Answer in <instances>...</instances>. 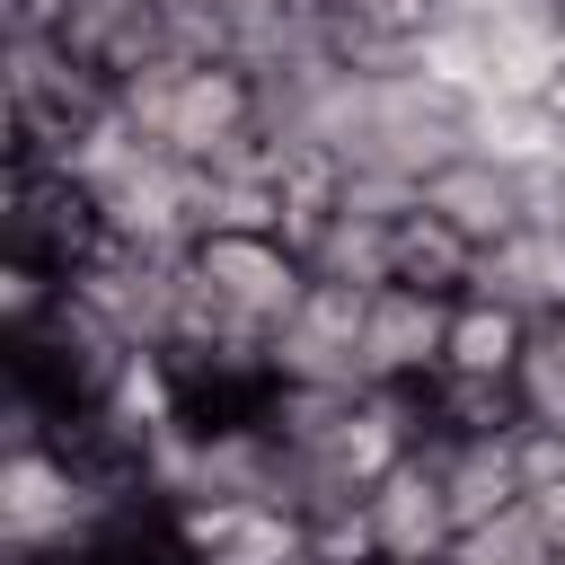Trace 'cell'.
I'll list each match as a JSON object with an SVG mask.
<instances>
[{
    "mask_svg": "<svg viewBox=\"0 0 565 565\" xmlns=\"http://www.w3.org/2000/svg\"><path fill=\"white\" fill-rule=\"evenodd\" d=\"M106 247H115L106 203L88 194V177H79L71 159H26V168H9V194H0V256L53 265L62 282H79Z\"/></svg>",
    "mask_w": 565,
    "mask_h": 565,
    "instance_id": "1",
    "label": "cell"
},
{
    "mask_svg": "<svg viewBox=\"0 0 565 565\" xmlns=\"http://www.w3.org/2000/svg\"><path fill=\"white\" fill-rule=\"evenodd\" d=\"M450 309L459 300H424L406 282L371 291V318H362V371H371V388H424V380H441Z\"/></svg>",
    "mask_w": 565,
    "mask_h": 565,
    "instance_id": "6",
    "label": "cell"
},
{
    "mask_svg": "<svg viewBox=\"0 0 565 565\" xmlns=\"http://www.w3.org/2000/svg\"><path fill=\"white\" fill-rule=\"evenodd\" d=\"M388 238H397V221H380V212H335L300 256H309V274H318V282L388 291Z\"/></svg>",
    "mask_w": 565,
    "mask_h": 565,
    "instance_id": "11",
    "label": "cell"
},
{
    "mask_svg": "<svg viewBox=\"0 0 565 565\" xmlns=\"http://www.w3.org/2000/svg\"><path fill=\"white\" fill-rule=\"evenodd\" d=\"M362 512H371V547L388 565H441L459 547V521H450V494H441L433 450H406L397 468H380L371 494H362Z\"/></svg>",
    "mask_w": 565,
    "mask_h": 565,
    "instance_id": "4",
    "label": "cell"
},
{
    "mask_svg": "<svg viewBox=\"0 0 565 565\" xmlns=\"http://www.w3.org/2000/svg\"><path fill=\"white\" fill-rule=\"evenodd\" d=\"M388 282H406V291H424V300H468V291H477V247L415 203V212L397 221V238H388Z\"/></svg>",
    "mask_w": 565,
    "mask_h": 565,
    "instance_id": "10",
    "label": "cell"
},
{
    "mask_svg": "<svg viewBox=\"0 0 565 565\" xmlns=\"http://www.w3.org/2000/svg\"><path fill=\"white\" fill-rule=\"evenodd\" d=\"M530 194H539V230L565 238V150L556 159H530Z\"/></svg>",
    "mask_w": 565,
    "mask_h": 565,
    "instance_id": "14",
    "label": "cell"
},
{
    "mask_svg": "<svg viewBox=\"0 0 565 565\" xmlns=\"http://www.w3.org/2000/svg\"><path fill=\"white\" fill-rule=\"evenodd\" d=\"M168 9H194V18H247V0H168Z\"/></svg>",
    "mask_w": 565,
    "mask_h": 565,
    "instance_id": "18",
    "label": "cell"
},
{
    "mask_svg": "<svg viewBox=\"0 0 565 565\" xmlns=\"http://www.w3.org/2000/svg\"><path fill=\"white\" fill-rule=\"evenodd\" d=\"M433 468H441V494H450V521H459V539H468L477 521H494V512L530 503L512 433H503V441H441V450H433Z\"/></svg>",
    "mask_w": 565,
    "mask_h": 565,
    "instance_id": "7",
    "label": "cell"
},
{
    "mask_svg": "<svg viewBox=\"0 0 565 565\" xmlns=\"http://www.w3.org/2000/svg\"><path fill=\"white\" fill-rule=\"evenodd\" d=\"M62 274L53 265H26V256H0V335H35L53 309H62Z\"/></svg>",
    "mask_w": 565,
    "mask_h": 565,
    "instance_id": "13",
    "label": "cell"
},
{
    "mask_svg": "<svg viewBox=\"0 0 565 565\" xmlns=\"http://www.w3.org/2000/svg\"><path fill=\"white\" fill-rule=\"evenodd\" d=\"M247 9H256V18H282V26H318L335 0H247Z\"/></svg>",
    "mask_w": 565,
    "mask_h": 565,
    "instance_id": "17",
    "label": "cell"
},
{
    "mask_svg": "<svg viewBox=\"0 0 565 565\" xmlns=\"http://www.w3.org/2000/svg\"><path fill=\"white\" fill-rule=\"evenodd\" d=\"M53 44H62L71 62H88L106 88H124V79H141V71H159V62H177L159 0H62V9H53Z\"/></svg>",
    "mask_w": 565,
    "mask_h": 565,
    "instance_id": "5",
    "label": "cell"
},
{
    "mask_svg": "<svg viewBox=\"0 0 565 565\" xmlns=\"http://www.w3.org/2000/svg\"><path fill=\"white\" fill-rule=\"evenodd\" d=\"M459 556H468V565H556V547H547V530H539V512H530V503H512V512L477 521V530L459 539Z\"/></svg>",
    "mask_w": 565,
    "mask_h": 565,
    "instance_id": "12",
    "label": "cell"
},
{
    "mask_svg": "<svg viewBox=\"0 0 565 565\" xmlns=\"http://www.w3.org/2000/svg\"><path fill=\"white\" fill-rule=\"evenodd\" d=\"M441 565H468V556H459V547H450V556H441Z\"/></svg>",
    "mask_w": 565,
    "mask_h": 565,
    "instance_id": "19",
    "label": "cell"
},
{
    "mask_svg": "<svg viewBox=\"0 0 565 565\" xmlns=\"http://www.w3.org/2000/svg\"><path fill=\"white\" fill-rule=\"evenodd\" d=\"M477 300H503V309H521L530 327L565 300V238L556 230H521V238H503V247H486L477 256Z\"/></svg>",
    "mask_w": 565,
    "mask_h": 565,
    "instance_id": "9",
    "label": "cell"
},
{
    "mask_svg": "<svg viewBox=\"0 0 565 565\" xmlns=\"http://www.w3.org/2000/svg\"><path fill=\"white\" fill-rule=\"evenodd\" d=\"M530 512H539V530H547V547L565 556V477H556V486H539V494H530Z\"/></svg>",
    "mask_w": 565,
    "mask_h": 565,
    "instance_id": "16",
    "label": "cell"
},
{
    "mask_svg": "<svg viewBox=\"0 0 565 565\" xmlns=\"http://www.w3.org/2000/svg\"><path fill=\"white\" fill-rule=\"evenodd\" d=\"M362 318H371V291L309 282V300L291 309V327L265 344L274 380L282 388H371V371H362Z\"/></svg>",
    "mask_w": 565,
    "mask_h": 565,
    "instance_id": "3",
    "label": "cell"
},
{
    "mask_svg": "<svg viewBox=\"0 0 565 565\" xmlns=\"http://www.w3.org/2000/svg\"><path fill=\"white\" fill-rule=\"evenodd\" d=\"M521 362H530V318L521 309H503V300H459L450 309V353H441V380H494V388H512L521 380Z\"/></svg>",
    "mask_w": 565,
    "mask_h": 565,
    "instance_id": "8",
    "label": "cell"
},
{
    "mask_svg": "<svg viewBox=\"0 0 565 565\" xmlns=\"http://www.w3.org/2000/svg\"><path fill=\"white\" fill-rule=\"evenodd\" d=\"M433 221H450L477 256L486 247H503V238H521V230H539V194H530V159H503V150H459L450 168H433L424 177V194H415Z\"/></svg>",
    "mask_w": 565,
    "mask_h": 565,
    "instance_id": "2",
    "label": "cell"
},
{
    "mask_svg": "<svg viewBox=\"0 0 565 565\" xmlns=\"http://www.w3.org/2000/svg\"><path fill=\"white\" fill-rule=\"evenodd\" d=\"M530 353H539V362H547V371L565 380V300H556V309H547V318L530 327Z\"/></svg>",
    "mask_w": 565,
    "mask_h": 565,
    "instance_id": "15",
    "label": "cell"
}]
</instances>
